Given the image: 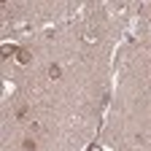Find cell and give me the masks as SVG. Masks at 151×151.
I'll return each instance as SVG.
<instances>
[{"instance_id": "cell-1", "label": "cell", "mask_w": 151, "mask_h": 151, "mask_svg": "<svg viewBox=\"0 0 151 151\" xmlns=\"http://www.w3.org/2000/svg\"><path fill=\"white\" fill-rule=\"evenodd\" d=\"M16 54H19V57H16V60H19V62H22V65H27V62H30V51H27V49H19Z\"/></svg>"}, {"instance_id": "cell-2", "label": "cell", "mask_w": 151, "mask_h": 151, "mask_svg": "<svg viewBox=\"0 0 151 151\" xmlns=\"http://www.w3.org/2000/svg\"><path fill=\"white\" fill-rule=\"evenodd\" d=\"M49 76H51V78L57 81V78H60V76H62V70H60V65H49Z\"/></svg>"}]
</instances>
